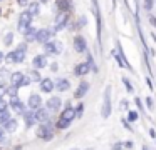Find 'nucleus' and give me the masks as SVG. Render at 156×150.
I'll use <instances>...</instances> for the list:
<instances>
[{
	"mask_svg": "<svg viewBox=\"0 0 156 150\" xmlns=\"http://www.w3.org/2000/svg\"><path fill=\"white\" fill-rule=\"evenodd\" d=\"M87 92H89V82H86V80H82V82L79 83V87L76 88V93H74V97H76V98H82V97H84Z\"/></svg>",
	"mask_w": 156,
	"mask_h": 150,
	"instance_id": "4468645a",
	"label": "nucleus"
},
{
	"mask_svg": "<svg viewBox=\"0 0 156 150\" xmlns=\"http://www.w3.org/2000/svg\"><path fill=\"white\" fill-rule=\"evenodd\" d=\"M61 118L72 122V120L76 118V110H74V107H66V108L61 112Z\"/></svg>",
	"mask_w": 156,
	"mask_h": 150,
	"instance_id": "f3484780",
	"label": "nucleus"
},
{
	"mask_svg": "<svg viewBox=\"0 0 156 150\" xmlns=\"http://www.w3.org/2000/svg\"><path fill=\"white\" fill-rule=\"evenodd\" d=\"M29 12L32 13V17L39 15V13H41V7H39V2H32V3H29Z\"/></svg>",
	"mask_w": 156,
	"mask_h": 150,
	"instance_id": "393cba45",
	"label": "nucleus"
},
{
	"mask_svg": "<svg viewBox=\"0 0 156 150\" xmlns=\"http://www.w3.org/2000/svg\"><path fill=\"white\" fill-rule=\"evenodd\" d=\"M86 150H94V148H86Z\"/></svg>",
	"mask_w": 156,
	"mask_h": 150,
	"instance_id": "0e129e2a",
	"label": "nucleus"
},
{
	"mask_svg": "<svg viewBox=\"0 0 156 150\" xmlns=\"http://www.w3.org/2000/svg\"><path fill=\"white\" fill-rule=\"evenodd\" d=\"M30 82H32V80L29 78V77H24V78H22V82H20V85H19V87H27V85H30Z\"/></svg>",
	"mask_w": 156,
	"mask_h": 150,
	"instance_id": "a19ab883",
	"label": "nucleus"
},
{
	"mask_svg": "<svg viewBox=\"0 0 156 150\" xmlns=\"http://www.w3.org/2000/svg\"><path fill=\"white\" fill-rule=\"evenodd\" d=\"M153 5H154V0H143V8H144L146 12H151Z\"/></svg>",
	"mask_w": 156,
	"mask_h": 150,
	"instance_id": "c756f323",
	"label": "nucleus"
},
{
	"mask_svg": "<svg viewBox=\"0 0 156 150\" xmlns=\"http://www.w3.org/2000/svg\"><path fill=\"white\" fill-rule=\"evenodd\" d=\"M128 105H129L128 100H121V108L122 110H128Z\"/></svg>",
	"mask_w": 156,
	"mask_h": 150,
	"instance_id": "a18cd8bd",
	"label": "nucleus"
},
{
	"mask_svg": "<svg viewBox=\"0 0 156 150\" xmlns=\"http://www.w3.org/2000/svg\"><path fill=\"white\" fill-rule=\"evenodd\" d=\"M9 105H10L12 110H15L19 115H22V113L25 112V105H24V102H22L19 97H10V103H9Z\"/></svg>",
	"mask_w": 156,
	"mask_h": 150,
	"instance_id": "9d476101",
	"label": "nucleus"
},
{
	"mask_svg": "<svg viewBox=\"0 0 156 150\" xmlns=\"http://www.w3.org/2000/svg\"><path fill=\"white\" fill-rule=\"evenodd\" d=\"M112 57L116 58V62H118V65L121 67V68H126V67H124V63H122V60H121V57L118 55V52H112Z\"/></svg>",
	"mask_w": 156,
	"mask_h": 150,
	"instance_id": "58836bf2",
	"label": "nucleus"
},
{
	"mask_svg": "<svg viewBox=\"0 0 156 150\" xmlns=\"http://www.w3.org/2000/svg\"><path fill=\"white\" fill-rule=\"evenodd\" d=\"M116 5V0H112V7H114Z\"/></svg>",
	"mask_w": 156,
	"mask_h": 150,
	"instance_id": "680f3d73",
	"label": "nucleus"
},
{
	"mask_svg": "<svg viewBox=\"0 0 156 150\" xmlns=\"http://www.w3.org/2000/svg\"><path fill=\"white\" fill-rule=\"evenodd\" d=\"M146 83L149 85V88H153V83H151V78H146Z\"/></svg>",
	"mask_w": 156,
	"mask_h": 150,
	"instance_id": "13d9d810",
	"label": "nucleus"
},
{
	"mask_svg": "<svg viewBox=\"0 0 156 150\" xmlns=\"http://www.w3.org/2000/svg\"><path fill=\"white\" fill-rule=\"evenodd\" d=\"M30 23H32V13L29 12V10H25V12H20V13H19L17 27H19V30H20V32H24V30L27 28Z\"/></svg>",
	"mask_w": 156,
	"mask_h": 150,
	"instance_id": "39448f33",
	"label": "nucleus"
},
{
	"mask_svg": "<svg viewBox=\"0 0 156 150\" xmlns=\"http://www.w3.org/2000/svg\"><path fill=\"white\" fill-rule=\"evenodd\" d=\"M112 112V103H111V85H108L104 88V95H102V108H101V115L102 118H109Z\"/></svg>",
	"mask_w": 156,
	"mask_h": 150,
	"instance_id": "f257e3e1",
	"label": "nucleus"
},
{
	"mask_svg": "<svg viewBox=\"0 0 156 150\" xmlns=\"http://www.w3.org/2000/svg\"><path fill=\"white\" fill-rule=\"evenodd\" d=\"M29 78H30L32 82H41L42 77H41V73H39V70L34 68V70H30V75H29Z\"/></svg>",
	"mask_w": 156,
	"mask_h": 150,
	"instance_id": "cd10ccee",
	"label": "nucleus"
},
{
	"mask_svg": "<svg viewBox=\"0 0 156 150\" xmlns=\"http://www.w3.org/2000/svg\"><path fill=\"white\" fill-rule=\"evenodd\" d=\"M134 103H136V107H138L141 112L144 110V107H143V102H141V98H139V97H136V98H134Z\"/></svg>",
	"mask_w": 156,
	"mask_h": 150,
	"instance_id": "79ce46f5",
	"label": "nucleus"
},
{
	"mask_svg": "<svg viewBox=\"0 0 156 150\" xmlns=\"http://www.w3.org/2000/svg\"><path fill=\"white\" fill-rule=\"evenodd\" d=\"M4 57H5V55H4V53H2V52H0V63L4 62Z\"/></svg>",
	"mask_w": 156,
	"mask_h": 150,
	"instance_id": "bf43d9fd",
	"label": "nucleus"
},
{
	"mask_svg": "<svg viewBox=\"0 0 156 150\" xmlns=\"http://www.w3.org/2000/svg\"><path fill=\"white\" fill-rule=\"evenodd\" d=\"M54 33H55L54 28H41V30H37V33H35V42H39V43L44 45L45 42L52 40Z\"/></svg>",
	"mask_w": 156,
	"mask_h": 150,
	"instance_id": "20e7f679",
	"label": "nucleus"
},
{
	"mask_svg": "<svg viewBox=\"0 0 156 150\" xmlns=\"http://www.w3.org/2000/svg\"><path fill=\"white\" fill-rule=\"evenodd\" d=\"M87 25V18L86 17H81V18L77 20V25H76V28H82V27Z\"/></svg>",
	"mask_w": 156,
	"mask_h": 150,
	"instance_id": "e433bc0d",
	"label": "nucleus"
},
{
	"mask_svg": "<svg viewBox=\"0 0 156 150\" xmlns=\"http://www.w3.org/2000/svg\"><path fill=\"white\" fill-rule=\"evenodd\" d=\"M5 75H7V70H5V68H0V78H4Z\"/></svg>",
	"mask_w": 156,
	"mask_h": 150,
	"instance_id": "603ef678",
	"label": "nucleus"
},
{
	"mask_svg": "<svg viewBox=\"0 0 156 150\" xmlns=\"http://www.w3.org/2000/svg\"><path fill=\"white\" fill-rule=\"evenodd\" d=\"M7 107H9V103L5 102L4 97H2V98H0V112H5V110H7Z\"/></svg>",
	"mask_w": 156,
	"mask_h": 150,
	"instance_id": "ea45409f",
	"label": "nucleus"
},
{
	"mask_svg": "<svg viewBox=\"0 0 156 150\" xmlns=\"http://www.w3.org/2000/svg\"><path fill=\"white\" fill-rule=\"evenodd\" d=\"M32 65H34V68H37V70L45 68V67H47V57H45L44 53L35 55L34 58H32Z\"/></svg>",
	"mask_w": 156,
	"mask_h": 150,
	"instance_id": "f8f14e48",
	"label": "nucleus"
},
{
	"mask_svg": "<svg viewBox=\"0 0 156 150\" xmlns=\"http://www.w3.org/2000/svg\"><path fill=\"white\" fill-rule=\"evenodd\" d=\"M5 93H7L9 97H17V93H19V87H17V85L5 87Z\"/></svg>",
	"mask_w": 156,
	"mask_h": 150,
	"instance_id": "bb28decb",
	"label": "nucleus"
},
{
	"mask_svg": "<svg viewBox=\"0 0 156 150\" xmlns=\"http://www.w3.org/2000/svg\"><path fill=\"white\" fill-rule=\"evenodd\" d=\"M4 142H5V132L0 130V143H4Z\"/></svg>",
	"mask_w": 156,
	"mask_h": 150,
	"instance_id": "de8ad7c7",
	"label": "nucleus"
},
{
	"mask_svg": "<svg viewBox=\"0 0 156 150\" xmlns=\"http://www.w3.org/2000/svg\"><path fill=\"white\" fill-rule=\"evenodd\" d=\"M116 52H118V55H119V57H121V60H122V63H124V67H126L128 70H131V72H133V67L129 65L128 58H126L124 52H122V47H121V43H119V40H116Z\"/></svg>",
	"mask_w": 156,
	"mask_h": 150,
	"instance_id": "6ab92c4d",
	"label": "nucleus"
},
{
	"mask_svg": "<svg viewBox=\"0 0 156 150\" xmlns=\"http://www.w3.org/2000/svg\"><path fill=\"white\" fill-rule=\"evenodd\" d=\"M122 147H124V148H128V150H131L133 148V142H122Z\"/></svg>",
	"mask_w": 156,
	"mask_h": 150,
	"instance_id": "49530a36",
	"label": "nucleus"
},
{
	"mask_svg": "<svg viewBox=\"0 0 156 150\" xmlns=\"http://www.w3.org/2000/svg\"><path fill=\"white\" fill-rule=\"evenodd\" d=\"M124 147H122V142H116L114 145L111 147V150H122Z\"/></svg>",
	"mask_w": 156,
	"mask_h": 150,
	"instance_id": "37998d69",
	"label": "nucleus"
},
{
	"mask_svg": "<svg viewBox=\"0 0 156 150\" xmlns=\"http://www.w3.org/2000/svg\"><path fill=\"white\" fill-rule=\"evenodd\" d=\"M122 125H124L128 130H131V125H129V122H128V120H122Z\"/></svg>",
	"mask_w": 156,
	"mask_h": 150,
	"instance_id": "6e6d98bb",
	"label": "nucleus"
},
{
	"mask_svg": "<svg viewBox=\"0 0 156 150\" xmlns=\"http://www.w3.org/2000/svg\"><path fill=\"white\" fill-rule=\"evenodd\" d=\"M35 33H37V28H35V27H30L29 25L27 28L24 30V38H25V42H34L35 40Z\"/></svg>",
	"mask_w": 156,
	"mask_h": 150,
	"instance_id": "412c9836",
	"label": "nucleus"
},
{
	"mask_svg": "<svg viewBox=\"0 0 156 150\" xmlns=\"http://www.w3.org/2000/svg\"><path fill=\"white\" fill-rule=\"evenodd\" d=\"M154 3H156V0H154Z\"/></svg>",
	"mask_w": 156,
	"mask_h": 150,
	"instance_id": "338daca9",
	"label": "nucleus"
},
{
	"mask_svg": "<svg viewBox=\"0 0 156 150\" xmlns=\"http://www.w3.org/2000/svg\"><path fill=\"white\" fill-rule=\"evenodd\" d=\"M72 150H77V148H72Z\"/></svg>",
	"mask_w": 156,
	"mask_h": 150,
	"instance_id": "69168bd1",
	"label": "nucleus"
},
{
	"mask_svg": "<svg viewBox=\"0 0 156 150\" xmlns=\"http://www.w3.org/2000/svg\"><path fill=\"white\" fill-rule=\"evenodd\" d=\"M39 83H41V90L44 93H51L52 90H54V82H52L51 78H42Z\"/></svg>",
	"mask_w": 156,
	"mask_h": 150,
	"instance_id": "aec40b11",
	"label": "nucleus"
},
{
	"mask_svg": "<svg viewBox=\"0 0 156 150\" xmlns=\"http://www.w3.org/2000/svg\"><path fill=\"white\" fill-rule=\"evenodd\" d=\"M62 52V43L57 40H49L44 43V55H59Z\"/></svg>",
	"mask_w": 156,
	"mask_h": 150,
	"instance_id": "f03ea898",
	"label": "nucleus"
},
{
	"mask_svg": "<svg viewBox=\"0 0 156 150\" xmlns=\"http://www.w3.org/2000/svg\"><path fill=\"white\" fill-rule=\"evenodd\" d=\"M138 117H139V113L136 112V110H131V112L128 113V118H126V120L133 123V122H136V120H138Z\"/></svg>",
	"mask_w": 156,
	"mask_h": 150,
	"instance_id": "2f4dec72",
	"label": "nucleus"
},
{
	"mask_svg": "<svg viewBox=\"0 0 156 150\" xmlns=\"http://www.w3.org/2000/svg\"><path fill=\"white\" fill-rule=\"evenodd\" d=\"M74 110H76V117H79V118H81V117H82V112H84V103H79L77 108H74Z\"/></svg>",
	"mask_w": 156,
	"mask_h": 150,
	"instance_id": "4c0bfd02",
	"label": "nucleus"
},
{
	"mask_svg": "<svg viewBox=\"0 0 156 150\" xmlns=\"http://www.w3.org/2000/svg\"><path fill=\"white\" fill-rule=\"evenodd\" d=\"M27 105H29V108H30V110L41 108V107H42L41 95H39V93H30V97H29V100H27Z\"/></svg>",
	"mask_w": 156,
	"mask_h": 150,
	"instance_id": "1a4fd4ad",
	"label": "nucleus"
},
{
	"mask_svg": "<svg viewBox=\"0 0 156 150\" xmlns=\"http://www.w3.org/2000/svg\"><path fill=\"white\" fill-rule=\"evenodd\" d=\"M55 5H57V8L61 10V12H69V10L72 8L71 0H55Z\"/></svg>",
	"mask_w": 156,
	"mask_h": 150,
	"instance_id": "5701e85b",
	"label": "nucleus"
},
{
	"mask_svg": "<svg viewBox=\"0 0 156 150\" xmlns=\"http://www.w3.org/2000/svg\"><path fill=\"white\" fill-rule=\"evenodd\" d=\"M22 115H24V122H25V127H27V128H30L32 125H34L35 123V117H34V110H25L24 113H22Z\"/></svg>",
	"mask_w": 156,
	"mask_h": 150,
	"instance_id": "dca6fc26",
	"label": "nucleus"
},
{
	"mask_svg": "<svg viewBox=\"0 0 156 150\" xmlns=\"http://www.w3.org/2000/svg\"><path fill=\"white\" fill-rule=\"evenodd\" d=\"M71 123H72V122H69V120H64V118H61V120L57 122V128H59V130H66L69 125H71Z\"/></svg>",
	"mask_w": 156,
	"mask_h": 150,
	"instance_id": "7c9ffc66",
	"label": "nucleus"
},
{
	"mask_svg": "<svg viewBox=\"0 0 156 150\" xmlns=\"http://www.w3.org/2000/svg\"><path fill=\"white\" fill-rule=\"evenodd\" d=\"M9 118H10V113H9L7 110H5V112H0V127L4 125V123L7 122Z\"/></svg>",
	"mask_w": 156,
	"mask_h": 150,
	"instance_id": "473e14b6",
	"label": "nucleus"
},
{
	"mask_svg": "<svg viewBox=\"0 0 156 150\" xmlns=\"http://www.w3.org/2000/svg\"><path fill=\"white\" fill-rule=\"evenodd\" d=\"M4 60L7 63H15V50H14V52H9L7 55L4 57Z\"/></svg>",
	"mask_w": 156,
	"mask_h": 150,
	"instance_id": "72a5a7b5",
	"label": "nucleus"
},
{
	"mask_svg": "<svg viewBox=\"0 0 156 150\" xmlns=\"http://www.w3.org/2000/svg\"><path fill=\"white\" fill-rule=\"evenodd\" d=\"M67 22H69V12H61L57 17H55L54 30H55V32H59V30L66 28V27H67Z\"/></svg>",
	"mask_w": 156,
	"mask_h": 150,
	"instance_id": "0eeeda50",
	"label": "nucleus"
},
{
	"mask_svg": "<svg viewBox=\"0 0 156 150\" xmlns=\"http://www.w3.org/2000/svg\"><path fill=\"white\" fill-rule=\"evenodd\" d=\"M122 83H124L126 90H128L129 93H133V85H131V82H129V78H126V77H122Z\"/></svg>",
	"mask_w": 156,
	"mask_h": 150,
	"instance_id": "c9c22d12",
	"label": "nucleus"
},
{
	"mask_svg": "<svg viewBox=\"0 0 156 150\" xmlns=\"http://www.w3.org/2000/svg\"><path fill=\"white\" fill-rule=\"evenodd\" d=\"M89 72H91V68H89V65H87L86 62L76 65V68H74V73H76L77 77H84V75H87Z\"/></svg>",
	"mask_w": 156,
	"mask_h": 150,
	"instance_id": "a211bd4d",
	"label": "nucleus"
},
{
	"mask_svg": "<svg viewBox=\"0 0 156 150\" xmlns=\"http://www.w3.org/2000/svg\"><path fill=\"white\" fill-rule=\"evenodd\" d=\"M61 105H62L61 97H51V98L47 100V103H45L47 110H51V112H57V110L61 108Z\"/></svg>",
	"mask_w": 156,
	"mask_h": 150,
	"instance_id": "ddd939ff",
	"label": "nucleus"
},
{
	"mask_svg": "<svg viewBox=\"0 0 156 150\" xmlns=\"http://www.w3.org/2000/svg\"><path fill=\"white\" fill-rule=\"evenodd\" d=\"M4 42H5V45H12V42H14V33H12V32H7V33H5Z\"/></svg>",
	"mask_w": 156,
	"mask_h": 150,
	"instance_id": "f704fd0d",
	"label": "nucleus"
},
{
	"mask_svg": "<svg viewBox=\"0 0 156 150\" xmlns=\"http://www.w3.org/2000/svg\"><path fill=\"white\" fill-rule=\"evenodd\" d=\"M37 137L39 138H44V140H52V137H54V133H52V128L49 127V122H45V123H42L41 127H39V130H37Z\"/></svg>",
	"mask_w": 156,
	"mask_h": 150,
	"instance_id": "423d86ee",
	"label": "nucleus"
},
{
	"mask_svg": "<svg viewBox=\"0 0 156 150\" xmlns=\"http://www.w3.org/2000/svg\"><path fill=\"white\" fill-rule=\"evenodd\" d=\"M149 22H151V25H153V27H156V17H153V15H151V17H149Z\"/></svg>",
	"mask_w": 156,
	"mask_h": 150,
	"instance_id": "864d4df0",
	"label": "nucleus"
},
{
	"mask_svg": "<svg viewBox=\"0 0 156 150\" xmlns=\"http://www.w3.org/2000/svg\"><path fill=\"white\" fill-rule=\"evenodd\" d=\"M54 88L59 90V92H66V90L71 88V83H69L67 78H59L57 82L54 83Z\"/></svg>",
	"mask_w": 156,
	"mask_h": 150,
	"instance_id": "4be33fe9",
	"label": "nucleus"
},
{
	"mask_svg": "<svg viewBox=\"0 0 156 150\" xmlns=\"http://www.w3.org/2000/svg\"><path fill=\"white\" fill-rule=\"evenodd\" d=\"M17 50H22V52H27V42H24V43H19Z\"/></svg>",
	"mask_w": 156,
	"mask_h": 150,
	"instance_id": "c03bdc74",
	"label": "nucleus"
},
{
	"mask_svg": "<svg viewBox=\"0 0 156 150\" xmlns=\"http://www.w3.org/2000/svg\"><path fill=\"white\" fill-rule=\"evenodd\" d=\"M143 150H148V147H146V145H144V147H143Z\"/></svg>",
	"mask_w": 156,
	"mask_h": 150,
	"instance_id": "e2e57ef3",
	"label": "nucleus"
},
{
	"mask_svg": "<svg viewBox=\"0 0 156 150\" xmlns=\"http://www.w3.org/2000/svg\"><path fill=\"white\" fill-rule=\"evenodd\" d=\"M74 50L77 53H84V52H87V40L84 38V37H81V35H77L74 38Z\"/></svg>",
	"mask_w": 156,
	"mask_h": 150,
	"instance_id": "6e6552de",
	"label": "nucleus"
},
{
	"mask_svg": "<svg viewBox=\"0 0 156 150\" xmlns=\"http://www.w3.org/2000/svg\"><path fill=\"white\" fill-rule=\"evenodd\" d=\"M34 117H35V122L45 123V122L49 120V110L44 108V107H41V108L34 110Z\"/></svg>",
	"mask_w": 156,
	"mask_h": 150,
	"instance_id": "9b49d317",
	"label": "nucleus"
},
{
	"mask_svg": "<svg viewBox=\"0 0 156 150\" xmlns=\"http://www.w3.org/2000/svg\"><path fill=\"white\" fill-rule=\"evenodd\" d=\"M25 53L27 52H22V50H15V63H22L25 60Z\"/></svg>",
	"mask_w": 156,
	"mask_h": 150,
	"instance_id": "c85d7f7f",
	"label": "nucleus"
},
{
	"mask_svg": "<svg viewBox=\"0 0 156 150\" xmlns=\"http://www.w3.org/2000/svg\"><path fill=\"white\" fill-rule=\"evenodd\" d=\"M4 95H5V85H2V83H0V98H2Z\"/></svg>",
	"mask_w": 156,
	"mask_h": 150,
	"instance_id": "09e8293b",
	"label": "nucleus"
},
{
	"mask_svg": "<svg viewBox=\"0 0 156 150\" xmlns=\"http://www.w3.org/2000/svg\"><path fill=\"white\" fill-rule=\"evenodd\" d=\"M17 3L22 7H25V5H29V0H17Z\"/></svg>",
	"mask_w": 156,
	"mask_h": 150,
	"instance_id": "3c124183",
	"label": "nucleus"
},
{
	"mask_svg": "<svg viewBox=\"0 0 156 150\" xmlns=\"http://www.w3.org/2000/svg\"><path fill=\"white\" fill-rule=\"evenodd\" d=\"M86 53H87V52H86ZM86 63L89 65V68H91L92 72H96V73L99 72V68H98V65H96V62H94V58H92L91 53H87V62H86Z\"/></svg>",
	"mask_w": 156,
	"mask_h": 150,
	"instance_id": "a878e982",
	"label": "nucleus"
},
{
	"mask_svg": "<svg viewBox=\"0 0 156 150\" xmlns=\"http://www.w3.org/2000/svg\"><path fill=\"white\" fill-rule=\"evenodd\" d=\"M17 125H19V120L17 118H9L7 122L2 125V128H4V132H7V133H12V132H15V128H17Z\"/></svg>",
	"mask_w": 156,
	"mask_h": 150,
	"instance_id": "2eb2a0df",
	"label": "nucleus"
},
{
	"mask_svg": "<svg viewBox=\"0 0 156 150\" xmlns=\"http://www.w3.org/2000/svg\"><path fill=\"white\" fill-rule=\"evenodd\" d=\"M146 103H148V108H153V98H151V97L146 98Z\"/></svg>",
	"mask_w": 156,
	"mask_h": 150,
	"instance_id": "8fccbe9b",
	"label": "nucleus"
},
{
	"mask_svg": "<svg viewBox=\"0 0 156 150\" xmlns=\"http://www.w3.org/2000/svg\"><path fill=\"white\" fill-rule=\"evenodd\" d=\"M24 73L22 72H14V73H10V82H12V85H20V82H22V78H24ZM20 88V87H19Z\"/></svg>",
	"mask_w": 156,
	"mask_h": 150,
	"instance_id": "b1692460",
	"label": "nucleus"
},
{
	"mask_svg": "<svg viewBox=\"0 0 156 150\" xmlns=\"http://www.w3.org/2000/svg\"><path fill=\"white\" fill-rule=\"evenodd\" d=\"M149 137H153V138H156V132H154V128H151V130H149Z\"/></svg>",
	"mask_w": 156,
	"mask_h": 150,
	"instance_id": "4d7b16f0",
	"label": "nucleus"
},
{
	"mask_svg": "<svg viewBox=\"0 0 156 150\" xmlns=\"http://www.w3.org/2000/svg\"><path fill=\"white\" fill-rule=\"evenodd\" d=\"M39 2H41V3H47L49 0H39Z\"/></svg>",
	"mask_w": 156,
	"mask_h": 150,
	"instance_id": "052dcab7",
	"label": "nucleus"
},
{
	"mask_svg": "<svg viewBox=\"0 0 156 150\" xmlns=\"http://www.w3.org/2000/svg\"><path fill=\"white\" fill-rule=\"evenodd\" d=\"M57 68H59L57 63H52V65H51V70H52V72H57Z\"/></svg>",
	"mask_w": 156,
	"mask_h": 150,
	"instance_id": "5fc2aeb1",
	"label": "nucleus"
},
{
	"mask_svg": "<svg viewBox=\"0 0 156 150\" xmlns=\"http://www.w3.org/2000/svg\"><path fill=\"white\" fill-rule=\"evenodd\" d=\"M92 8L96 15V25H98V43L101 47V37H102V18H101V8H99V0H92Z\"/></svg>",
	"mask_w": 156,
	"mask_h": 150,
	"instance_id": "7ed1b4c3",
	"label": "nucleus"
}]
</instances>
